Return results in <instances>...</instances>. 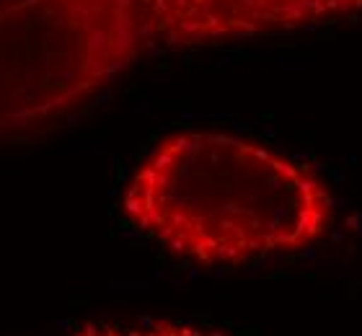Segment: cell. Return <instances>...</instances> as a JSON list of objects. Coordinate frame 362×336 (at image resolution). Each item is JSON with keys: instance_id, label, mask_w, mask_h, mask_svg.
Masks as SVG:
<instances>
[{"instance_id": "obj_1", "label": "cell", "mask_w": 362, "mask_h": 336, "mask_svg": "<svg viewBox=\"0 0 362 336\" xmlns=\"http://www.w3.org/2000/svg\"><path fill=\"white\" fill-rule=\"evenodd\" d=\"M122 212L179 259L243 267L324 243L339 202L300 158L233 132L184 129L137 166Z\"/></svg>"}, {"instance_id": "obj_2", "label": "cell", "mask_w": 362, "mask_h": 336, "mask_svg": "<svg viewBox=\"0 0 362 336\" xmlns=\"http://www.w3.org/2000/svg\"><path fill=\"white\" fill-rule=\"evenodd\" d=\"M151 54L282 37L362 18V0H124Z\"/></svg>"}, {"instance_id": "obj_3", "label": "cell", "mask_w": 362, "mask_h": 336, "mask_svg": "<svg viewBox=\"0 0 362 336\" xmlns=\"http://www.w3.org/2000/svg\"><path fill=\"white\" fill-rule=\"evenodd\" d=\"M68 336H228L192 321L176 318H135V321H86Z\"/></svg>"}]
</instances>
